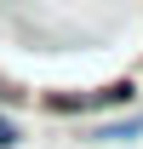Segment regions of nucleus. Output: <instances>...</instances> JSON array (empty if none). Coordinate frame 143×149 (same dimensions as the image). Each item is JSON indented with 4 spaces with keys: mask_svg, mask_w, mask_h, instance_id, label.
<instances>
[{
    "mask_svg": "<svg viewBox=\"0 0 143 149\" xmlns=\"http://www.w3.org/2000/svg\"><path fill=\"white\" fill-rule=\"evenodd\" d=\"M143 132V115H126V120H109V126H92V143H126Z\"/></svg>",
    "mask_w": 143,
    "mask_h": 149,
    "instance_id": "obj_1",
    "label": "nucleus"
},
{
    "mask_svg": "<svg viewBox=\"0 0 143 149\" xmlns=\"http://www.w3.org/2000/svg\"><path fill=\"white\" fill-rule=\"evenodd\" d=\"M17 143H23V126L12 115H0V149H17Z\"/></svg>",
    "mask_w": 143,
    "mask_h": 149,
    "instance_id": "obj_2",
    "label": "nucleus"
}]
</instances>
